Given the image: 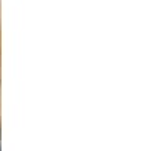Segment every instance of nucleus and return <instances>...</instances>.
Returning a JSON list of instances; mask_svg holds the SVG:
<instances>
[{"instance_id":"f257e3e1","label":"nucleus","mask_w":153,"mask_h":151,"mask_svg":"<svg viewBox=\"0 0 153 151\" xmlns=\"http://www.w3.org/2000/svg\"><path fill=\"white\" fill-rule=\"evenodd\" d=\"M0 151H2V150H0Z\"/></svg>"}]
</instances>
